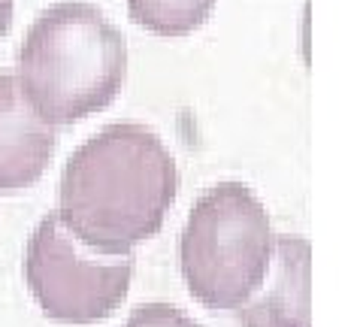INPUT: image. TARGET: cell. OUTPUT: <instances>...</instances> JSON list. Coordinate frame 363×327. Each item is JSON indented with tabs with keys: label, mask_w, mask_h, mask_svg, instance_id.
I'll return each instance as SVG.
<instances>
[{
	"label": "cell",
	"mask_w": 363,
	"mask_h": 327,
	"mask_svg": "<svg viewBox=\"0 0 363 327\" xmlns=\"http://www.w3.org/2000/svg\"><path fill=\"white\" fill-rule=\"evenodd\" d=\"M9 25H13V0H0V40L6 37Z\"/></svg>",
	"instance_id": "9"
},
{
	"label": "cell",
	"mask_w": 363,
	"mask_h": 327,
	"mask_svg": "<svg viewBox=\"0 0 363 327\" xmlns=\"http://www.w3.org/2000/svg\"><path fill=\"white\" fill-rule=\"evenodd\" d=\"M124 327H200L191 315L169 306V303H143L130 312Z\"/></svg>",
	"instance_id": "8"
},
{
	"label": "cell",
	"mask_w": 363,
	"mask_h": 327,
	"mask_svg": "<svg viewBox=\"0 0 363 327\" xmlns=\"http://www.w3.org/2000/svg\"><path fill=\"white\" fill-rule=\"evenodd\" d=\"M276 236L252 188L218 182L203 194L182 231L179 257L191 297L215 312H236L269 276Z\"/></svg>",
	"instance_id": "3"
},
{
	"label": "cell",
	"mask_w": 363,
	"mask_h": 327,
	"mask_svg": "<svg viewBox=\"0 0 363 327\" xmlns=\"http://www.w3.org/2000/svg\"><path fill=\"white\" fill-rule=\"evenodd\" d=\"M25 279L45 318L97 324L124 303L133 279V255H104L49 212L28 240Z\"/></svg>",
	"instance_id": "4"
},
{
	"label": "cell",
	"mask_w": 363,
	"mask_h": 327,
	"mask_svg": "<svg viewBox=\"0 0 363 327\" xmlns=\"http://www.w3.org/2000/svg\"><path fill=\"white\" fill-rule=\"evenodd\" d=\"M179 170L155 131L109 125L70 155L61 176V218L104 255H130L164 228Z\"/></svg>",
	"instance_id": "1"
},
{
	"label": "cell",
	"mask_w": 363,
	"mask_h": 327,
	"mask_svg": "<svg viewBox=\"0 0 363 327\" xmlns=\"http://www.w3.org/2000/svg\"><path fill=\"white\" fill-rule=\"evenodd\" d=\"M58 133L28 104L18 79L0 73V194H18L45 173Z\"/></svg>",
	"instance_id": "5"
},
{
	"label": "cell",
	"mask_w": 363,
	"mask_h": 327,
	"mask_svg": "<svg viewBox=\"0 0 363 327\" xmlns=\"http://www.w3.org/2000/svg\"><path fill=\"white\" fill-rule=\"evenodd\" d=\"M215 0H128L130 18L157 37H188L209 18Z\"/></svg>",
	"instance_id": "7"
},
{
	"label": "cell",
	"mask_w": 363,
	"mask_h": 327,
	"mask_svg": "<svg viewBox=\"0 0 363 327\" xmlns=\"http://www.w3.org/2000/svg\"><path fill=\"white\" fill-rule=\"evenodd\" d=\"M128 76L121 31L82 0L43 9L18 49V85L49 125H73L106 109Z\"/></svg>",
	"instance_id": "2"
},
{
	"label": "cell",
	"mask_w": 363,
	"mask_h": 327,
	"mask_svg": "<svg viewBox=\"0 0 363 327\" xmlns=\"http://www.w3.org/2000/svg\"><path fill=\"white\" fill-rule=\"evenodd\" d=\"M309 240L276 236L264 288L236 309L242 327H309Z\"/></svg>",
	"instance_id": "6"
}]
</instances>
